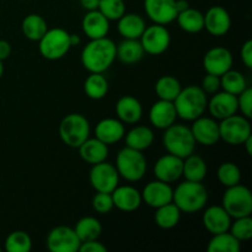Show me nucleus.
<instances>
[{"label": "nucleus", "mask_w": 252, "mask_h": 252, "mask_svg": "<svg viewBox=\"0 0 252 252\" xmlns=\"http://www.w3.org/2000/svg\"><path fill=\"white\" fill-rule=\"evenodd\" d=\"M116 59V44L107 37L91 39L81 52V63L90 73H105Z\"/></svg>", "instance_id": "nucleus-1"}, {"label": "nucleus", "mask_w": 252, "mask_h": 252, "mask_svg": "<svg viewBox=\"0 0 252 252\" xmlns=\"http://www.w3.org/2000/svg\"><path fill=\"white\" fill-rule=\"evenodd\" d=\"M207 94L198 85H189L181 89L174 100L177 117L185 121H194L203 116L207 110Z\"/></svg>", "instance_id": "nucleus-2"}, {"label": "nucleus", "mask_w": 252, "mask_h": 252, "mask_svg": "<svg viewBox=\"0 0 252 252\" xmlns=\"http://www.w3.org/2000/svg\"><path fill=\"white\" fill-rule=\"evenodd\" d=\"M208 201V192L202 182L184 181L174 189L172 202L181 211V213H196L203 209Z\"/></svg>", "instance_id": "nucleus-3"}, {"label": "nucleus", "mask_w": 252, "mask_h": 252, "mask_svg": "<svg viewBox=\"0 0 252 252\" xmlns=\"http://www.w3.org/2000/svg\"><path fill=\"white\" fill-rule=\"evenodd\" d=\"M162 144L169 154L185 159L194 152L197 143L192 135L191 128L174 123L165 129Z\"/></svg>", "instance_id": "nucleus-4"}, {"label": "nucleus", "mask_w": 252, "mask_h": 252, "mask_svg": "<svg viewBox=\"0 0 252 252\" xmlns=\"http://www.w3.org/2000/svg\"><path fill=\"white\" fill-rule=\"evenodd\" d=\"M115 166L118 175L126 181L137 182L144 177L148 165L142 152L126 147L118 152Z\"/></svg>", "instance_id": "nucleus-5"}, {"label": "nucleus", "mask_w": 252, "mask_h": 252, "mask_svg": "<svg viewBox=\"0 0 252 252\" xmlns=\"http://www.w3.org/2000/svg\"><path fill=\"white\" fill-rule=\"evenodd\" d=\"M59 135L64 144L78 149L90 135V123L80 113H70L62 120Z\"/></svg>", "instance_id": "nucleus-6"}, {"label": "nucleus", "mask_w": 252, "mask_h": 252, "mask_svg": "<svg viewBox=\"0 0 252 252\" xmlns=\"http://www.w3.org/2000/svg\"><path fill=\"white\" fill-rule=\"evenodd\" d=\"M38 43L39 53L43 58L48 61H58L63 58L71 48L70 33L59 27L47 30Z\"/></svg>", "instance_id": "nucleus-7"}, {"label": "nucleus", "mask_w": 252, "mask_h": 252, "mask_svg": "<svg viewBox=\"0 0 252 252\" xmlns=\"http://www.w3.org/2000/svg\"><path fill=\"white\" fill-rule=\"evenodd\" d=\"M223 207L231 218L251 216L252 213V193L246 186L238 184L235 186L226 187L223 196Z\"/></svg>", "instance_id": "nucleus-8"}, {"label": "nucleus", "mask_w": 252, "mask_h": 252, "mask_svg": "<svg viewBox=\"0 0 252 252\" xmlns=\"http://www.w3.org/2000/svg\"><path fill=\"white\" fill-rule=\"evenodd\" d=\"M219 134L226 144L240 145L252 134L251 125L245 116L233 115L219 123Z\"/></svg>", "instance_id": "nucleus-9"}, {"label": "nucleus", "mask_w": 252, "mask_h": 252, "mask_svg": "<svg viewBox=\"0 0 252 252\" xmlns=\"http://www.w3.org/2000/svg\"><path fill=\"white\" fill-rule=\"evenodd\" d=\"M139 41L145 53L159 56L166 52V49L170 47L171 36H170L169 30L164 25L154 24L152 26L145 27Z\"/></svg>", "instance_id": "nucleus-10"}, {"label": "nucleus", "mask_w": 252, "mask_h": 252, "mask_svg": "<svg viewBox=\"0 0 252 252\" xmlns=\"http://www.w3.org/2000/svg\"><path fill=\"white\" fill-rule=\"evenodd\" d=\"M90 185L96 192H106V193H112L113 189L118 186L120 181V175L115 165L110 162H98L93 165L89 175Z\"/></svg>", "instance_id": "nucleus-11"}, {"label": "nucleus", "mask_w": 252, "mask_h": 252, "mask_svg": "<svg viewBox=\"0 0 252 252\" xmlns=\"http://www.w3.org/2000/svg\"><path fill=\"white\" fill-rule=\"evenodd\" d=\"M46 244L51 252H76L81 243L74 229L61 225L49 231Z\"/></svg>", "instance_id": "nucleus-12"}, {"label": "nucleus", "mask_w": 252, "mask_h": 252, "mask_svg": "<svg viewBox=\"0 0 252 252\" xmlns=\"http://www.w3.org/2000/svg\"><path fill=\"white\" fill-rule=\"evenodd\" d=\"M147 16L154 24L167 25L176 20V0H144Z\"/></svg>", "instance_id": "nucleus-13"}, {"label": "nucleus", "mask_w": 252, "mask_h": 252, "mask_svg": "<svg viewBox=\"0 0 252 252\" xmlns=\"http://www.w3.org/2000/svg\"><path fill=\"white\" fill-rule=\"evenodd\" d=\"M184 159L172 154H166L159 158L154 165V174L157 180L166 184L176 182L182 177Z\"/></svg>", "instance_id": "nucleus-14"}, {"label": "nucleus", "mask_w": 252, "mask_h": 252, "mask_svg": "<svg viewBox=\"0 0 252 252\" xmlns=\"http://www.w3.org/2000/svg\"><path fill=\"white\" fill-rule=\"evenodd\" d=\"M191 132L196 143L204 147L217 144L220 139L219 123H217L213 118L203 117V116L196 118L191 127Z\"/></svg>", "instance_id": "nucleus-15"}, {"label": "nucleus", "mask_w": 252, "mask_h": 252, "mask_svg": "<svg viewBox=\"0 0 252 252\" xmlns=\"http://www.w3.org/2000/svg\"><path fill=\"white\" fill-rule=\"evenodd\" d=\"M172 196H174V189L170 184L160 180H155L145 185L142 192V199L147 206L152 208H159L164 204L170 203L172 202Z\"/></svg>", "instance_id": "nucleus-16"}, {"label": "nucleus", "mask_w": 252, "mask_h": 252, "mask_svg": "<svg viewBox=\"0 0 252 252\" xmlns=\"http://www.w3.org/2000/svg\"><path fill=\"white\" fill-rule=\"evenodd\" d=\"M203 66L208 74L221 76L233 66V56L228 48L214 47L203 57Z\"/></svg>", "instance_id": "nucleus-17"}, {"label": "nucleus", "mask_w": 252, "mask_h": 252, "mask_svg": "<svg viewBox=\"0 0 252 252\" xmlns=\"http://www.w3.org/2000/svg\"><path fill=\"white\" fill-rule=\"evenodd\" d=\"M231 26V17L223 6H212L204 14V29L212 36L220 37L229 32Z\"/></svg>", "instance_id": "nucleus-18"}, {"label": "nucleus", "mask_w": 252, "mask_h": 252, "mask_svg": "<svg viewBox=\"0 0 252 252\" xmlns=\"http://www.w3.org/2000/svg\"><path fill=\"white\" fill-rule=\"evenodd\" d=\"M207 108L214 118L224 120L226 117L235 115L238 111V97L226 91H217L213 97L207 103Z\"/></svg>", "instance_id": "nucleus-19"}, {"label": "nucleus", "mask_w": 252, "mask_h": 252, "mask_svg": "<svg viewBox=\"0 0 252 252\" xmlns=\"http://www.w3.org/2000/svg\"><path fill=\"white\" fill-rule=\"evenodd\" d=\"M177 118L176 110L172 101L160 100L157 101L150 107L149 121L155 128L166 129L171 125H174Z\"/></svg>", "instance_id": "nucleus-20"}, {"label": "nucleus", "mask_w": 252, "mask_h": 252, "mask_svg": "<svg viewBox=\"0 0 252 252\" xmlns=\"http://www.w3.org/2000/svg\"><path fill=\"white\" fill-rule=\"evenodd\" d=\"M203 225L212 235L229 231L231 224V217L221 206H212L203 213Z\"/></svg>", "instance_id": "nucleus-21"}, {"label": "nucleus", "mask_w": 252, "mask_h": 252, "mask_svg": "<svg viewBox=\"0 0 252 252\" xmlns=\"http://www.w3.org/2000/svg\"><path fill=\"white\" fill-rule=\"evenodd\" d=\"M113 207L122 212H134L142 204V193L132 186L116 187L112 191Z\"/></svg>", "instance_id": "nucleus-22"}, {"label": "nucleus", "mask_w": 252, "mask_h": 252, "mask_svg": "<svg viewBox=\"0 0 252 252\" xmlns=\"http://www.w3.org/2000/svg\"><path fill=\"white\" fill-rule=\"evenodd\" d=\"M125 134V125L116 118H103L95 127V137L107 145L118 143Z\"/></svg>", "instance_id": "nucleus-23"}, {"label": "nucleus", "mask_w": 252, "mask_h": 252, "mask_svg": "<svg viewBox=\"0 0 252 252\" xmlns=\"http://www.w3.org/2000/svg\"><path fill=\"white\" fill-rule=\"evenodd\" d=\"M81 26H83L84 33L90 39L102 38L107 36L110 31V20L106 19L98 10H93V11L86 12Z\"/></svg>", "instance_id": "nucleus-24"}, {"label": "nucleus", "mask_w": 252, "mask_h": 252, "mask_svg": "<svg viewBox=\"0 0 252 252\" xmlns=\"http://www.w3.org/2000/svg\"><path fill=\"white\" fill-rule=\"evenodd\" d=\"M116 113L121 122L134 125L139 122L143 116L142 103L134 96H122L116 103Z\"/></svg>", "instance_id": "nucleus-25"}, {"label": "nucleus", "mask_w": 252, "mask_h": 252, "mask_svg": "<svg viewBox=\"0 0 252 252\" xmlns=\"http://www.w3.org/2000/svg\"><path fill=\"white\" fill-rule=\"evenodd\" d=\"M78 149L81 159L91 165L105 161L108 157V145L96 137L93 139L88 138Z\"/></svg>", "instance_id": "nucleus-26"}, {"label": "nucleus", "mask_w": 252, "mask_h": 252, "mask_svg": "<svg viewBox=\"0 0 252 252\" xmlns=\"http://www.w3.org/2000/svg\"><path fill=\"white\" fill-rule=\"evenodd\" d=\"M117 21L118 33L123 38L139 39L147 27L144 19L138 14H125Z\"/></svg>", "instance_id": "nucleus-27"}, {"label": "nucleus", "mask_w": 252, "mask_h": 252, "mask_svg": "<svg viewBox=\"0 0 252 252\" xmlns=\"http://www.w3.org/2000/svg\"><path fill=\"white\" fill-rule=\"evenodd\" d=\"M144 49L139 39L125 38L118 46H116V58L123 64H135L144 57Z\"/></svg>", "instance_id": "nucleus-28"}, {"label": "nucleus", "mask_w": 252, "mask_h": 252, "mask_svg": "<svg viewBox=\"0 0 252 252\" xmlns=\"http://www.w3.org/2000/svg\"><path fill=\"white\" fill-rule=\"evenodd\" d=\"M153 142H154V133L147 126H137L126 134V147L139 152L148 149Z\"/></svg>", "instance_id": "nucleus-29"}, {"label": "nucleus", "mask_w": 252, "mask_h": 252, "mask_svg": "<svg viewBox=\"0 0 252 252\" xmlns=\"http://www.w3.org/2000/svg\"><path fill=\"white\" fill-rule=\"evenodd\" d=\"M207 164L203 158L192 153L184 159V169H182V176L189 181L202 182L207 176Z\"/></svg>", "instance_id": "nucleus-30"}, {"label": "nucleus", "mask_w": 252, "mask_h": 252, "mask_svg": "<svg viewBox=\"0 0 252 252\" xmlns=\"http://www.w3.org/2000/svg\"><path fill=\"white\" fill-rule=\"evenodd\" d=\"M176 21L180 29L189 33H198L204 29V15L199 10L189 6L185 11L177 14Z\"/></svg>", "instance_id": "nucleus-31"}, {"label": "nucleus", "mask_w": 252, "mask_h": 252, "mask_svg": "<svg viewBox=\"0 0 252 252\" xmlns=\"http://www.w3.org/2000/svg\"><path fill=\"white\" fill-rule=\"evenodd\" d=\"M21 29L26 38H29L30 41L38 42L48 30V25L41 15L30 14L22 20Z\"/></svg>", "instance_id": "nucleus-32"}, {"label": "nucleus", "mask_w": 252, "mask_h": 252, "mask_svg": "<svg viewBox=\"0 0 252 252\" xmlns=\"http://www.w3.org/2000/svg\"><path fill=\"white\" fill-rule=\"evenodd\" d=\"M155 209L157 212L154 214V220L159 228L172 229L179 224L180 218H181V211L177 208L174 202H170V203Z\"/></svg>", "instance_id": "nucleus-33"}, {"label": "nucleus", "mask_w": 252, "mask_h": 252, "mask_svg": "<svg viewBox=\"0 0 252 252\" xmlns=\"http://www.w3.org/2000/svg\"><path fill=\"white\" fill-rule=\"evenodd\" d=\"M74 230H75L80 243H85V241L96 240L100 238L101 233H102V225L94 217H84L75 224Z\"/></svg>", "instance_id": "nucleus-34"}, {"label": "nucleus", "mask_w": 252, "mask_h": 252, "mask_svg": "<svg viewBox=\"0 0 252 252\" xmlns=\"http://www.w3.org/2000/svg\"><path fill=\"white\" fill-rule=\"evenodd\" d=\"M240 241L231 235L229 231L220 234H214L209 240L207 251L208 252H239Z\"/></svg>", "instance_id": "nucleus-35"}, {"label": "nucleus", "mask_w": 252, "mask_h": 252, "mask_svg": "<svg viewBox=\"0 0 252 252\" xmlns=\"http://www.w3.org/2000/svg\"><path fill=\"white\" fill-rule=\"evenodd\" d=\"M84 91L88 97L101 100L108 93V81L102 73H91L84 83Z\"/></svg>", "instance_id": "nucleus-36"}, {"label": "nucleus", "mask_w": 252, "mask_h": 252, "mask_svg": "<svg viewBox=\"0 0 252 252\" xmlns=\"http://www.w3.org/2000/svg\"><path fill=\"white\" fill-rule=\"evenodd\" d=\"M181 89L182 86L180 81L171 75H162L161 78L158 79L157 84H155V93H157L158 97L160 100L172 101V102L180 94Z\"/></svg>", "instance_id": "nucleus-37"}, {"label": "nucleus", "mask_w": 252, "mask_h": 252, "mask_svg": "<svg viewBox=\"0 0 252 252\" xmlns=\"http://www.w3.org/2000/svg\"><path fill=\"white\" fill-rule=\"evenodd\" d=\"M220 88H223V91L238 96L248 88V83L240 71L229 69L220 76Z\"/></svg>", "instance_id": "nucleus-38"}, {"label": "nucleus", "mask_w": 252, "mask_h": 252, "mask_svg": "<svg viewBox=\"0 0 252 252\" xmlns=\"http://www.w3.org/2000/svg\"><path fill=\"white\" fill-rule=\"evenodd\" d=\"M32 240L27 233L22 230L12 231L5 240V250L7 252H30Z\"/></svg>", "instance_id": "nucleus-39"}, {"label": "nucleus", "mask_w": 252, "mask_h": 252, "mask_svg": "<svg viewBox=\"0 0 252 252\" xmlns=\"http://www.w3.org/2000/svg\"><path fill=\"white\" fill-rule=\"evenodd\" d=\"M217 176H218L219 182H220L223 186L231 187L240 184L241 172L238 165L234 164V162L228 161V162H223V164L218 167Z\"/></svg>", "instance_id": "nucleus-40"}, {"label": "nucleus", "mask_w": 252, "mask_h": 252, "mask_svg": "<svg viewBox=\"0 0 252 252\" xmlns=\"http://www.w3.org/2000/svg\"><path fill=\"white\" fill-rule=\"evenodd\" d=\"M98 11L110 21H117L126 14L125 0H100Z\"/></svg>", "instance_id": "nucleus-41"}, {"label": "nucleus", "mask_w": 252, "mask_h": 252, "mask_svg": "<svg viewBox=\"0 0 252 252\" xmlns=\"http://www.w3.org/2000/svg\"><path fill=\"white\" fill-rule=\"evenodd\" d=\"M229 233L235 236L239 241H248L252 238V218L251 216L235 218L230 224Z\"/></svg>", "instance_id": "nucleus-42"}, {"label": "nucleus", "mask_w": 252, "mask_h": 252, "mask_svg": "<svg viewBox=\"0 0 252 252\" xmlns=\"http://www.w3.org/2000/svg\"><path fill=\"white\" fill-rule=\"evenodd\" d=\"M93 208L100 214H107L113 209L112 194L97 192L93 198Z\"/></svg>", "instance_id": "nucleus-43"}, {"label": "nucleus", "mask_w": 252, "mask_h": 252, "mask_svg": "<svg viewBox=\"0 0 252 252\" xmlns=\"http://www.w3.org/2000/svg\"><path fill=\"white\" fill-rule=\"evenodd\" d=\"M238 110L241 111L246 118L252 117V89L246 88L238 96Z\"/></svg>", "instance_id": "nucleus-44"}, {"label": "nucleus", "mask_w": 252, "mask_h": 252, "mask_svg": "<svg viewBox=\"0 0 252 252\" xmlns=\"http://www.w3.org/2000/svg\"><path fill=\"white\" fill-rule=\"evenodd\" d=\"M201 88L206 94H216L220 89V76L207 73L202 80Z\"/></svg>", "instance_id": "nucleus-45"}, {"label": "nucleus", "mask_w": 252, "mask_h": 252, "mask_svg": "<svg viewBox=\"0 0 252 252\" xmlns=\"http://www.w3.org/2000/svg\"><path fill=\"white\" fill-rule=\"evenodd\" d=\"M79 252H107V248L96 239L81 243L79 246Z\"/></svg>", "instance_id": "nucleus-46"}, {"label": "nucleus", "mask_w": 252, "mask_h": 252, "mask_svg": "<svg viewBox=\"0 0 252 252\" xmlns=\"http://www.w3.org/2000/svg\"><path fill=\"white\" fill-rule=\"evenodd\" d=\"M241 59H243L244 64L246 65V68L251 69L252 68V41L249 39L245 43L243 44L240 51Z\"/></svg>", "instance_id": "nucleus-47"}, {"label": "nucleus", "mask_w": 252, "mask_h": 252, "mask_svg": "<svg viewBox=\"0 0 252 252\" xmlns=\"http://www.w3.org/2000/svg\"><path fill=\"white\" fill-rule=\"evenodd\" d=\"M11 54V46L7 41L0 39V61H5Z\"/></svg>", "instance_id": "nucleus-48"}, {"label": "nucleus", "mask_w": 252, "mask_h": 252, "mask_svg": "<svg viewBox=\"0 0 252 252\" xmlns=\"http://www.w3.org/2000/svg\"><path fill=\"white\" fill-rule=\"evenodd\" d=\"M98 2H100V0H80V5L86 10V11L97 10Z\"/></svg>", "instance_id": "nucleus-49"}, {"label": "nucleus", "mask_w": 252, "mask_h": 252, "mask_svg": "<svg viewBox=\"0 0 252 252\" xmlns=\"http://www.w3.org/2000/svg\"><path fill=\"white\" fill-rule=\"evenodd\" d=\"M189 4L187 0H176V10H177V14L181 11H185L186 9H189Z\"/></svg>", "instance_id": "nucleus-50"}, {"label": "nucleus", "mask_w": 252, "mask_h": 252, "mask_svg": "<svg viewBox=\"0 0 252 252\" xmlns=\"http://www.w3.org/2000/svg\"><path fill=\"white\" fill-rule=\"evenodd\" d=\"M243 145H245V150L248 155H252V134L243 143Z\"/></svg>", "instance_id": "nucleus-51"}, {"label": "nucleus", "mask_w": 252, "mask_h": 252, "mask_svg": "<svg viewBox=\"0 0 252 252\" xmlns=\"http://www.w3.org/2000/svg\"><path fill=\"white\" fill-rule=\"evenodd\" d=\"M81 42V38L79 34H70V44L73 46H79Z\"/></svg>", "instance_id": "nucleus-52"}, {"label": "nucleus", "mask_w": 252, "mask_h": 252, "mask_svg": "<svg viewBox=\"0 0 252 252\" xmlns=\"http://www.w3.org/2000/svg\"><path fill=\"white\" fill-rule=\"evenodd\" d=\"M2 73H4V65H2V61H0V78L2 76Z\"/></svg>", "instance_id": "nucleus-53"}, {"label": "nucleus", "mask_w": 252, "mask_h": 252, "mask_svg": "<svg viewBox=\"0 0 252 252\" xmlns=\"http://www.w3.org/2000/svg\"><path fill=\"white\" fill-rule=\"evenodd\" d=\"M0 252H1V248H0Z\"/></svg>", "instance_id": "nucleus-54"}]
</instances>
